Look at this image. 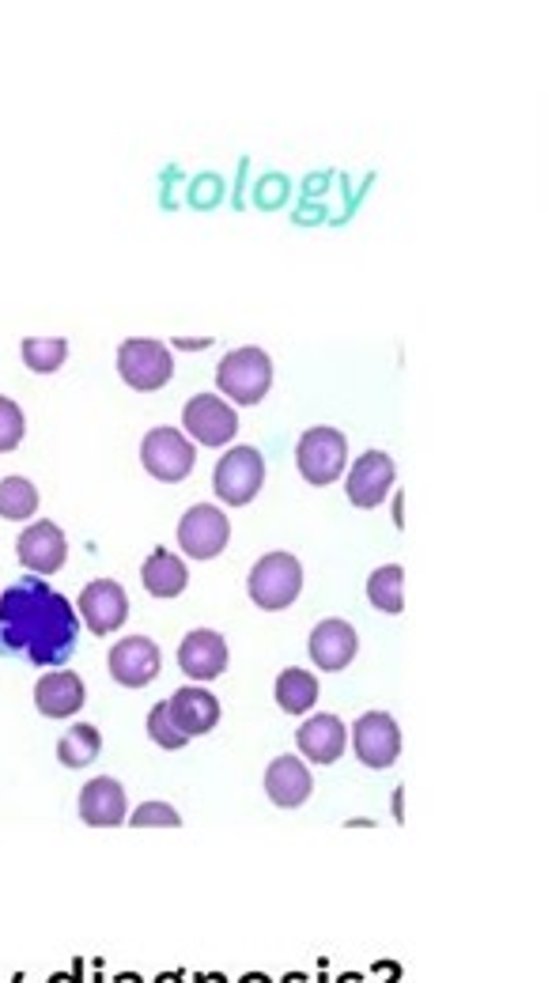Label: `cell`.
Instances as JSON below:
<instances>
[{"instance_id": "18", "label": "cell", "mask_w": 552, "mask_h": 983, "mask_svg": "<svg viewBox=\"0 0 552 983\" xmlns=\"http://www.w3.org/2000/svg\"><path fill=\"white\" fill-rule=\"evenodd\" d=\"M295 746L310 765H333L348 746V727L337 715H310L299 730H295Z\"/></svg>"}, {"instance_id": "4", "label": "cell", "mask_w": 552, "mask_h": 983, "mask_svg": "<svg viewBox=\"0 0 552 983\" xmlns=\"http://www.w3.org/2000/svg\"><path fill=\"white\" fill-rule=\"evenodd\" d=\"M348 462V439L337 432V427H307L295 443V465H299L303 481L307 484H333L341 473H345Z\"/></svg>"}, {"instance_id": "13", "label": "cell", "mask_w": 552, "mask_h": 983, "mask_svg": "<svg viewBox=\"0 0 552 983\" xmlns=\"http://www.w3.org/2000/svg\"><path fill=\"white\" fill-rule=\"evenodd\" d=\"M107 666L118 685H126V689H145L148 681H156L159 666H164V655H159V647L151 643L148 636H126L110 647Z\"/></svg>"}, {"instance_id": "21", "label": "cell", "mask_w": 552, "mask_h": 983, "mask_svg": "<svg viewBox=\"0 0 552 983\" xmlns=\"http://www.w3.org/2000/svg\"><path fill=\"white\" fill-rule=\"evenodd\" d=\"M83 681L80 674L72 670H50L38 677L34 685V708L46 715V719H69L83 708Z\"/></svg>"}, {"instance_id": "17", "label": "cell", "mask_w": 552, "mask_h": 983, "mask_svg": "<svg viewBox=\"0 0 552 983\" xmlns=\"http://www.w3.org/2000/svg\"><path fill=\"white\" fill-rule=\"evenodd\" d=\"M129 817L126 787L110 776H95L80 787V820L91 828H114Z\"/></svg>"}, {"instance_id": "16", "label": "cell", "mask_w": 552, "mask_h": 983, "mask_svg": "<svg viewBox=\"0 0 552 983\" xmlns=\"http://www.w3.org/2000/svg\"><path fill=\"white\" fill-rule=\"evenodd\" d=\"M178 666L189 681H213L227 670V639L213 628H194L178 643Z\"/></svg>"}, {"instance_id": "27", "label": "cell", "mask_w": 552, "mask_h": 983, "mask_svg": "<svg viewBox=\"0 0 552 983\" xmlns=\"http://www.w3.org/2000/svg\"><path fill=\"white\" fill-rule=\"evenodd\" d=\"M19 348H23V364L38 375H50L69 360V341L65 337H27Z\"/></svg>"}, {"instance_id": "8", "label": "cell", "mask_w": 552, "mask_h": 983, "mask_svg": "<svg viewBox=\"0 0 552 983\" xmlns=\"http://www.w3.org/2000/svg\"><path fill=\"white\" fill-rule=\"evenodd\" d=\"M352 749H356L359 765L367 768H390L402 757V727L394 722V715L386 711H364L352 722Z\"/></svg>"}, {"instance_id": "22", "label": "cell", "mask_w": 552, "mask_h": 983, "mask_svg": "<svg viewBox=\"0 0 552 983\" xmlns=\"http://www.w3.org/2000/svg\"><path fill=\"white\" fill-rule=\"evenodd\" d=\"M140 583H145L151 598H178L189 583V568L170 549H156L145 560V568H140Z\"/></svg>"}, {"instance_id": "14", "label": "cell", "mask_w": 552, "mask_h": 983, "mask_svg": "<svg viewBox=\"0 0 552 983\" xmlns=\"http://www.w3.org/2000/svg\"><path fill=\"white\" fill-rule=\"evenodd\" d=\"M397 481V465L394 458H390L386 451H367L356 458V465L348 470V500L356 503V508H378V503L386 500L390 484Z\"/></svg>"}, {"instance_id": "11", "label": "cell", "mask_w": 552, "mask_h": 983, "mask_svg": "<svg viewBox=\"0 0 552 983\" xmlns=\"http://www.w3.org/2000/svg\"><path fill=\"white\" fill-rule=\"evenodd\" d=\"M183 424H186L189 439H197V443H205V446H224L239 435V413L216 394L189 397L183 409Z\"/></svg>"}, {"instance_id": "19", "label": "cell", "mask_w": 552, "mask_h": 983, "mask_svg": "<svg viewBox=\"0 0 552 983\" xmlns=\"http://www.w3.org/2000/svg\"><path fill=\"white\" fill-rule=\"evenodd\" d=\"M310 790H314L310 768L303 765L299 757H292V753L276 757L273 765L265 768V795H269L273 806L295 809V806H303V802L310 798Z\"/></svg>"}, {"instance_id": "3", "label": "cell", "mask_w": 552, "mask_h": 983, "mask_svg": "<svg viewBox=\"0 0 552 983\" xmlns=\"http://www.w3.org/2000/svg\"><path fill=\"white\" fill-rule=\"evenodd\" d=\"M246 590H250V601L258 609H269V613L288 609L303 590V564L292 552H265L258 564L250 568Z\"/></svg>"}, {"instance_id": "28", "label": "cell", "mask_w": 552, "mask_h": 983, "mask_svg": "<svg viewBox=\"0 0 552 983\" xmlns=\"http://www.w3.org/2000/svg\"><path fill=\"white\" fill-rule=\"evenodd\" d=\"M148 738L156 741L159 749H186V746H189L186 734L178 730L175 722H170L167 700H159L156 708H151V715H148Z\"/></svg>"}, {"instance_id": "12", "label": "cell", "mask_w": 552, "mask_h": 983, "mask_svg": "<svg viewBox=\"0 0 552 983\" xmlns=\"http://www.w3.org/2000/svg\"><path fill=\"white\" fill-rule=\"evenodd\" d=\"M16 557H19V564H23L27 571H34V576H53V571H61L65 560H69V541H65V533L57 522L38 519L19 533Z\"/></svg>"}, {"instance_id": "32", "label": "cell", "mask_w": 552, "mask_h": 983, "mask_svg": "<svg viewBox=\"0 0 552 983\" xmlns=\"http://www.w3.org/2000/svg\"><path fill=\"white\" fill-rule=\"evenodd\" d=\"M243 983H269V980H265V976H250V980H243Z\"/></svg>"}, {"instance_id": "20", "label": "cell", "mask_w": 552, "mask_h": 983, "mask_svg": "<svg viewBox=\"0 0 552 983\" xmlns=\"http://www.w3.org/2000/svg\"><path fill=\"white\" fill-rule=\"evenodd\" d=\"M170 722L186 734V738H197V734H208L220 722V700L213 692L201 689V685H186L167 700Z\"/></svg>"}, {"instance_id": "1", "label": "cell", "mask_w": 552, "mask_h": 983, "mask_svg": "<svg viewBox=\"0 0 552 983\" xmlns=\"http://www.w3.org/2000/svg\"><path fill=\"white\" fill-rule=\"evenodd\" d=\"M80 636L72 601L42 579H23L0 594V655H23L27 662L57 670Z\"/></svg>"}, {"instance_id": "31", "label": "cell", "mask_w": 552, "mask_h": 983, "mask_svg": "<svg viewBox=\"0 0 552 983\" xmlns=\"http://www.w3.org/2000/svg\"><path fill=\"white\" fill-rule=\"evenodd\" d=\"M205 345H208V341H183V337L175 341V348H205Z\"/></svg>"}, {"instance_id": "24", "label": "cell", "mask_w": 552, "mask_h": 983, "mask_svg": "<svg viewBox=\"0 0 552 983\" xmlns=\"http://www.w3.org/2000/svg\"><path fill=\"white\" fill-rule=\"evenodd\" d=\"M99 753H102V734L99 727H91V722H76V727H69V734L57 741V760H61L65 768H88L91 760H99Z\"/></svg>"}, {"instance_id": "29", "label": "cell", "mask_w": 552, "mask_h": 983, "mask_svg": "<svg viewBox=\"0 0 552 983\" xmlns=\"http://www.w3.org/2000/svg\"><path fill=\"white\" fill-rule=\"evenodd\" d=\"M23 432H27V420L19 413V405L12 397H0V454L16 451Z\"/></svg>"}, {"instance_id": "7", "label": "cell", "mask_w": 552, "mask_h": 983, "mask_svg": "<svg viewBox=\"0 0 552 983\" xmlns=\"http://www.w3.org/2000/svg\"><path fill=\"white\" fill-rule=\"evenodd\" d=\"M140 462L145 470L156 476V481H186L189 470L197 462L194 443L178 432V427H151V432L140 439Z\"/></svg>"}, {"instance_id": "2", "label": "cell", "mask_w": 552, "mask_h": 983, "mask_svg": "<svg viewBox=\"0 0 552 983\" xmlns=\"http://www.w3.org/2000/svg\"><path fill=\"white\" fill-rule=\"evenodd\" d=\"M216 386L239 405H258L273 386V360L258 345L231 348L216 367Z\"/></svg>"}, {"instance_id": "23", "label": "cell", "mask_w": 552, "mask_h": 983, "mask_svg": "<svg viewBox=\"0 0 552 983\" xmlns=\"http://www.w3.org/2000/svg\"><path fill=\"white\" fill-rule=\"evenodd\" d=\"M276 704L288 715H303L318 704V677L303 666H288L280 677H276Z\"/></svg>"}, {"instance_id": "30", "label": "cell", "mask_w": 552, "mask_h": 983, "mask_svg": "<svg viewBox=\"0 0 552 983\" xmlns=\"http://www.w3.org/2000/svg\"><path fill=\"white\" fill-rule=\"evenodd\" d=\"M129 820H132V825H137V828H148V825H151V828H156V825L178 828V825H183V817H178L175 809L167 806V802H145V806H140V809H132V817H129Z\"/></svg>"}, {"instance_id": "26", "label": "cell", "mask_w": 552, "mask_h": 983, "mask_svg": "<svg viewBox=\"0 0 552 983\" xmlns=\"http://www.w3.org/2000/svg\"><path fill=\"white\" fill-rule=\"evenodd\" d=\"M38 511V489L27 476H4L0 481V519L23 522Z\"/></svg>"}, {"instance_id": "10", "label": "cell", "mask_w": 552, "mask_h": 983, "mask_svg": "<svg viewBox=\"0 0 552 983\" xmlns=\"http://www.w3.org/2000/svg\"><path fill=\"white\" fill-rule=\"evenodd\" d=\"M76 617L91 628V636H110L126 625L129 617V594L121 583L114 579H91L88 587L80 590V601H76Z\"/></svg>"}, {"instance_id": "5", "label": "cell", "mask_w": 552, "mask_h": 983, "mask_svg": "<svg viewBox=\"0 0 552 983\" xmlns=\"http://www.w3.org/2000/svg\"><path fill=\"white\" fill-rule=\"evenodd\" d=\"M262 481H265V458L258 446H231V451L216 462L213 489H216V500L231 503V508H246V503L262 492Z\"/></svg>"}, {"instance_id": "6", "label": "cell", "mask_w": 552, "mask_h": 983, "mask_svg": "<svg viewBox=\"0 0 552 983\" xmlns=\"http://www.w3.org/2000/svg\"><path fill=\"white\" fill-rule=\"evenodd\" d=\"M118 371L126 379V386L140 390H159L170 383V371H175V360H170V348L164 341H151V337H129L121 341L118 348Z\"/></svg>"}, {"instance_id": "25", "label": "cell", "mask_w": 552, "mask_h": 983, "mask_svg": "<svg viewBox=\"0 0 552 983\" xmlns=\"http://www.w3.org/2000/svg\"><path fill=\"white\" fill-rule=\"evenodd\" d=\"M367 598L383 613H402L405 609V571L402 564H383L371 571L367 579Z\"/></svg>"}, {"instance_id": "9", "label": "cell", "mask_w": 552, "mask_h": 983, "mask_svg": "<svg viewBox=\"0 0 552 983\" xmlns=\"http://www.w3.org/2000/svg\"><path fill=\"white\" fill-rule=\"evenodd\" d=\"M231 538V522L220 508L213 503H194L183 519H178V541L189 560H213L227 549Z\"/></svg>"}, {"instance_id": "15", "label": "cell", "mask_w": 552, "mask_h": 983, "mask_svg": "<svg viewBox=\"0 0 552 983\" xmlns=\"http://www.w3.org/2000/svg\"><path fill=\"white\" fill-rule=\"evenodd\" d=\"M307 647H310V658H314V666H318V670L337 674V670H345L352 658H356L359 636H356V628H352L348 620L329 617V620H318V625H314Z\"/></svg>"}]
</instances>
